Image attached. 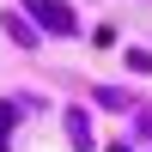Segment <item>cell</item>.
<instances>
[{"label":"cell","instance_id":"1","mask_svg":"<svg viewBox=\"0 0 152 152\" xmlns=\"http://www.w3.org/2000/svg\"><path fill=\"white\" fill-rule=\"evenodd\" d=\"M24 6H31V12H37V18H43V24H49V31H61V37H67V31H73V12H67V6H61V0H24Z\"/></svg>","mask_w":152,"mask_h":152},{"label":"cell","instance_id":"2","mask_svg":"<svg viewBox=\"0 0 152 152\" xmlns=\"http://www.w3.org/2000/svg\"><path fill=\"white\" fill-rule=\"evenodd\" d=\"M67 134H73V146H79V152L91 146V128H85V116H67Z\"/></svg>","mask_w":152,"mask_h":152}]
</instances>
